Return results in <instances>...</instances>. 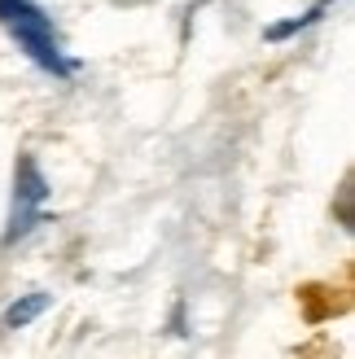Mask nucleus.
Returning <instances> with one entry per match:
<instances>
[{
  "instance_id": "obj_4",
  "label": "nucleus",
  "mask_w": 355,
  "mask_h": 359,
  "mask_svg": "<svg viewBox=\"0 0 355 359\" xmlns=\"http://www.w3.org/2000/svg\"><path fill=\"white\" fill-rule=\"evenodd\" d=\"M48 302H53V298H48V294H40V290H35V294H27V298H18L13 307L5 311V325H9V329H22V325H31V320L40 316V311H48Z\"/></svg>"
},
{
  "instance_id": "obj_1",
  "label": "nucleus",
  "mask_w": 355,
  "mask_h": 359,
  "mask_svg": "<svg viewBox=\"0 0 355 359\" xmlns=\"http://www.w3.org/2000/svg\"><path fill=\"white\" fill-rule=\"evenodd\" d=\"M0 27H5L18 48L53 79H70L75 75V62L62 53V40L53 31V18L35 5V0H0Z\"/></svg>"
},
{
  "instance_id": "obj_3",
  "label": "nucleus",
  "mask_w": 355,
  "mask_h": 359,
  "mask_svg": "<svg viewBox=\"0 0 355 359\" xmlns=\"http://www.w3.org/2000/svg\"><path fill=\"white\" fill-rule=\"evenodd\" d=\"M325 9H333V0H316V5H312L303 18H290V22H276V27H268V40H290V35H298V31L316 27V22L325 18Z\"/></svg>"
},
{
  "instance_id": "obj_2",
  "label": "nucleus",
  "mask_w": 355,
  "mask_h": 359,
  "mask_svg": "<svg viewBox=\"0 0 355 359\" xmlns=\"http://www.w3.org/2000/svg\"><path fill=\"white\" fill-rule=\"evenodd\" d=\"M44 202H48V184L35 158H18V171H13V210H9V228H5V245L22 241L27 232L44 219Z\"/></svg>"
}]
</instances>
